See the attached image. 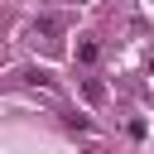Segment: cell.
<instances>
[{
  "label": "cell",
  "instance_id": "1",
  "mask_svg": "<svg viewBox=\"0 0 154 154\" xmlns=\"http://www.w3.org/2000/svg\"><path fill=\"white\" fill-rule=\"evenodd\" d=\"M53 34H58V19H34V24L24 29L29 43H53Z\"/></svg>",
  "mask_w": 154,
  "mask_h": 154
},
{
  "label": "cell",
  "instance_id": "2",
  "mask_svg": "<svg viewBox=\"0 0 154 154\" xmlns=\"http://www.w3.org/2000/svg\"><path fill=\"white\" fill-rule=\"evenodd\" d=\"M72 58H77V63H82V67H91V63H96V58H101V43H96V38H91V34H82V38H77V48H72Z\"/></svg>",
  "mask_w": 154,
  "mask_h": 154
},
{
  "label": "cell",
  "instance_id": "3",
  "mask_svg": "<svg viewBox=\"0 0 154 154\" xmlns=\"http://www.w3.org/2000/svg\"><path fill=\"white\" fill-rule=\"evenodd\" d=\"M149 72H154V58H149Z\"/></svg>",
  "mask_w": 154,
  "mask_h": 154
}]
</instances>
